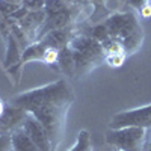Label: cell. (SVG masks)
Returning <instances> with one entry per match:
<instances>
[{
  "instance_id": "1",
  "label": "cell",
  "mask_w": 151,
  "mask_h": 151,
  "mask_svg": "<svg viewBox=\"0 0 151 151\" xmlns=\"http://www.w3.org/2000/svg\"><path fill=\"white\" fill-rule=\"evenodd\" d=\"M73 101H74V92L65 79H60L55 83L36 88L32 91H26L12 98V104L24 109L26 112H29V109L33 106L47 104V103L70 107Z\"/></svg>"
},
{
  "instance_id": "2",
  "label": "cell",
  "mask_w": 151,
  "mask_h": 151,
  "mask_svg": "<svg viewBox=\"0 0 151 151\" xmlns=\"http://www.w3.org/2000/svg\"><path fill=\"white\" fill-rule=\"evenodd\" d=\"M103 23L106 24L110 36L122 42L127 56L133 55L141 47L142 40H144V32H142L139 20H137V17L133 12L112 14Z\"/></svg>"
},
{
  "instance_id": "3",
  "label": "cell",
  "mask_w": 151,
  "mask_h": 151,
  "mask_svg": "<svg viewBox=\"0 0 151 151\" xmlns=\"http://www.w3.org/2000/svg\"><path fill=\"white\" fill-rule=\"evenodd\" d=\"M29 113L41 122V125L45 129L50 137V141H52L53 150H56L62 141V133H64L68 107L47 103V104H38V106L30 107Z\"/></svg>"
},
{
  "instance_id": "4",
  "label": "cell",
  "mask_w": 151,
  "mask_h": 151,
  "mask_svg": "<svg viewBox=\"0 0 151 151\" xmlns=\"http://www.w3.org/2000/svg\"><path fill=\"white\" fill-rule=\"evenodd\" d=\"M148 130L142 127L110 129L106 134V142L121 151H147Z\"/></svg>"
},
{
  "instance_id": "5",
  "label": "cell",
  "mask_w": 151,
  "mask_h": 151,
  "mask_svg": "<svg viewBox=\"0 0 151 151\" xmlns=\"http://www.w3.org/2000/svg\"><path fill=\"white\" fill-rule=\"evenodd\" d=\"M110 129H122V127H142L150 130L151 129V104L125 110L113 115L110 122Z\"/></svg>"
},
{
  "instance_id": "6",
  "label": "cell",
  "mask_w": 151,
  "mask_h": 151,
  "mask_svg": "<svg viewBox=\"0 0 151 151\" xmlns=\"http://www.w3.org/2000/svg\"><path fill=\"white\" fill-rule=\"evenodd\" d=\"M70 47L73 50H76V52L82 53L83 56H86L89 60H92L97 67L104 62L103 45L86 35H76L73 38V41L70 42Z\"/></svg>"
},
{
  "instance_id": "7",
  "label": "cell",
  "mask_w": 151,
  "mask_h": 151,
  "mask_svg": "<svg viewBox=\"0 0 151 151\" xmlns=\"http://www.w3.org/2000/svg\"><path fill=\"white\" fill-rule=\"evenodd\" d=\"M27 115L29 112H26L18 106H14V104L6 106L3 113L0 115V134H5V133L11 134L14 130L23 127Z\"/></svg>"
},
{
  "instance_id": "8",
  "label": "cell",
  "mask_w": 151,
  "mask_h": 151,
  "mask_svg": "<svg viewBox=\"0 0 151 151\" xmlns=\"http://www.w3.org/2000/svg\"><path fill=\"white\" fill-rule=\"evenodd\" d=\"M23 129L26 130V133L30 136V139L36 144V147L40 148L41 151H55L52 141L45 132V129L41 125V122L38 121L36 118H33L30 113L27 115L26 121L23 124Z\"/></svg>"
},
{
  "instance_id": "9",
  "label": "cell",
  "mask_w": 151,
  "mask_h": 151,
  "mask_svg": "<svg viewBox=\"0 0 151 151\" xmlns=\"http://www.w3.org/2000/svg\"><path fill=\"white\" fill-rule=\"evenodd\" d=\"M76 36L74 27H65V29H56L48 32L47 35H44L40 42H42L47 48H56L60 50L67 45H70V42L73 41V38ZM38 42V41H36Z\"/></svg>"
},
{
  "instance_id": "10",
  "label": "cell",
  "mask_w": 151,
  "mask_h": 151,
  "mask_svg": "<svg viewBox=\"0 0 151 151\" xmlns=\"http://www.w3.org/2000/svg\"><path fill=\"white\" fill-rule=\"evenodd\" d=\"M11 139H12V150L14 151H41L23 127L12 132Z\"/></svg>"
},
{
  "instance_id": "11",
  "label": "cell",
  "mask_w": 151,
  "mask_h": 151,
  "mask_svg": "<svg viewBox=\"0 0 151 151\" xmlns=\"http://www.w3.org/2000/svg\"><path fill=\"white\" fill-rule=\"evenodd\" d=\"M58 71H62L64 74L74 77L76 76V64H74V55L70 45L64 47L59 50V58H58V65H56Z\"/></svg>"
},
{
  "instance_id": "12",
  "label": "cell",
  "mask_w": 151,
  "mask_h": 151,
  "mask_svg": "<svg viewBox=\"0 0 151 151\" xmlns=\"http://www.w3.org/2000/svg\"><path fill=\"white\" fill-rule=\"evenodd\" d=\"M21 55H23V50L18 44V41L15 40V36L9 33L8 35V50H6V60H5V65L6 68H11L12 65L20 64L21 62Z\"/></svg>"
},
{
  "instance_id": "13",
  "label": "cell",
  "mask_w": 151,
  "mask_h": 151,
  "mask_svg": "<svg viewBox=\"0 0 151 151\" xmlns=\"http://www.w3.org/2000/svg\"><path fill=\"white\" fill-rule=\"evenodd\" d=\"M45 50H47V47L42 44V42H33V44H30L26 50L23 52V55H21V62L23 64H26V62H29V60H44V55H45Z\"/></svg>"
},
{
  "instance_id": "14",
  "label": "cell",
  "mask_w": 151,
  "mask_h": 151,
  "mask_svg": "<svg viewBox=\"0 0 151 151\" xmlns=\"http://www.w3.org/2000/svg\"><path fill=\"white\" fill-rule=\"evenodd\" d=\"M94 6L92 17H89V21L92 24H98L100 21H104L107 17L112 15L110 9L107 8V0H89Z\"/></svg>"
},
{
  "instance_id": "15",
  "label": "cell",
  "mask_w": 151,
  "mask_h": 151,
  "mask_svg": "<svg viewBox=\"0 0 151 151\" xmlns=\"http://www.w3.org/2000/svg\"><path fill=\"white\" fill-rule=\"evenodd\" d=\"M83 35H86V36L92 38V40L98 41L100 44H104L107 40H110V33H109V30H107V27H106L104 23L95 24L94 27H91L89 30H86Z\"/></svg>"
},
{
  "instance_id": "16",
  "label": "cell",
  "mask_w": 151,
  "mask_h": 151,
  "mask_svg": "<svg viewBox=\"0 0 151 151\" xmlns=\"http://www.w3.org/2000/svg\"><path fill=\"white\" fill-rule=\"evenodd\" d=\"M76 150L77 151H92L91 145V136L86 130H82L77 137V144H76Z\"/></svg>"
},
{
  "instance_id": "17",
  "label": "cell",
  "mask_w": 151,
  "mask_h": 151,
  "mask_svg": "<svg viewBox=\"0 0 151 151\" xmlns=\"http://www.w3.org/2000/svg\"><path fill=\"white\" fill-rule=\"evenodd\" d=\"M45 3H47V0H24L23 6L29 11H41L44 9Z\"/></svg>"
},
{
  "instance_id": "18",
  "label": "cell",
  "mask_w": 151,
  "mask_h": 151,
  "mask_svg": "<svg viewBox=\"0 0 151 151\" xmlns=\"http://www.w3.org/2000/svg\"><path fill=\"white\" fill-rule=\"evenodd\" d=\"M9 150H12L11 134H9V133L0 134V151H9Z\"/></svg>"
},
{
  "instance_id": "19",
  "label": "cell",
  "mask_w": 151,
  "mask_h": 151,
  "mask_svg": "<svg viewBox=\"0 0 151 151\" xmlns=\"http://www.w3.org/2000/svg\"><path fill=\"white\" fill-rule=\"evenodd\" d=\"M127 3L132 6V8H134L137 12H139L145 5H148V3H151V0H127Z\"/></svg>"
},
{
  "instance_id": "20",
  "label": "cell",
  "mask_w": 151,
  "mask_h": 151,
  "mask_svg": "<svg viewBox=\"0 0 151 151\" xmlns=\"http://www.w3.org/2000/svg\"><path fill=\"white\" fill-rule=\"evenodd\" d=\"M139 15L141 17H144V18H148V17H151V3H148V5H145L141 11H139Z\"/></svg>"
},
{
  "instance_id": "21",
  "label": "cell",
  "mask_w": 151,
  "mask_h": 151,
  "mask_svg": "<svg viewBox=\"0 0 151 151\" xmlns=\"http://www.w3.org/2000/svg\"><path fill=\"white\" fill-rule=\"evenodd\" d=\"M147 151H151V129L148 130V139H147Z\"/></svg>"
},
{
  "instance_id": "22",
  "label": "cell",
  "mask_w": 151,
  "mask_h": 151,
  "mask_svg": "<svg viewBox=\"0 0 151 151\" xmlns=\"http://www.w3.org/2000/svg\"><path fill=\"white\" fill-rule=\"evenodd\" d=\"M5 107H6V106H5V103L2 101V100H0V115H2V113H3V110H5Z\"/></svg>"
},
{
  "instance_id": "23",
  "label": "cell",
  "mask_w": 151,
  "mask_h": 151,
  "mask_svg": "<svg viewBox=\"0 0 151 151\" xmlns=\"http://www.w3.org/2000/svg\"><path fill=\"white\" fill-rule=\"evenodd\" d=\"M70 151H77V150H76V145H74V147H73V148H71Z\"/></svg>"
},
{
  "instance_id": "24",
  "label": "cell",
  "mask_w": 151,
  "mask_h": 151,
  "mask_svg": "<svg viewBox=\"0 0 151 151\" xmlns=\"http://www.w3.org/2000/svg\"><path fill=\"white\" fill-rule=\"evenodd\" d=\"M116 151H121V150H116Z\"/></svg>"
}]
</instances>
